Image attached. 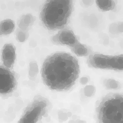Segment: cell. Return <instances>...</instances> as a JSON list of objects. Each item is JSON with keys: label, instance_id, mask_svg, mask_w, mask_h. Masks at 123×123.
Returning a JSON list of instances; mask_svg holds the SVG:
<instances>
[{"label": "cell", "instance_id": "obj_6", "mask_svg": "<svg viewBox=\"0 0 123 123\" xmlns=\"http://www.w3.org/2000/svg\"><path fill=\"white\" fill-rule=\"evenodd\" d=\"M15 51L13 46L11 44H6L4 46L3 51V60L5 65L11 68L14 63Z\"/></svg>", "mask_w": 123, "mask_h": 123}, {"label": "cell", "instance_id": "obj_7", "mask_svg": "<svg viewBox=\"0 0 123 123\" xmlns=\"http://www.w3.org/2000/svg\"><path fill=\"white\" fill-rule=\"evenodd\" d=\"M59 41L64 44H73L76 41L73 33L70 31H64L61 32L59 37Z\"/></svg>", "mask_w": 123, "mask_h": 123}, {"label": "cell", "instance_id": "obj_2", "mask_svg": "<svg viewBox=\"0 0 123 123\" xmlns=\"http://www.w3.org/2000/svg\"><path fill=\"white\" fill-rule=\"evenodd\" d=\"M72 7L73 2L69 0L46 1L40 13L43 24L52 30L63 28L68 21Z\"/></svg>", "mask_w": 123, "mask_h": 123}, {"label": "cell", "instance_id": "obj_3", "mask_svg": "<svg viewBox=\"0 0 123 123\" xmlns=\"http://www.w3.org/2000/svg\"><path fill=\"white\" fill-rule=\"evenodd\" d=\"M96 113L99 122L123 123V95L113 93L104 97L97 107Z\"/></svg>", "mask_w": 123, "mask_h": 123}, {"label": "cell", "instance_id": "obj_8", "mask_svg": "<svg viewBox=\"0 0 123 123\" xmlns=\"http://www.w3.org/2000/svg\"><path fill=\"white\" fill-rule=\"evenodd\" d=\"M96 2L99 8L104 11L112 10L115 7L113 1H97Z\"/></svg>", "mask_w": 123, "mask_h": 123}, {"label": "cell", "instance_id": "obj_9", "mask_svg": "<svg viewBox=\"0 0 123 123\" xmlns=\"http://www.w3.org/2000/svg\"><path fill=\"white\" fill-rule=\"evenodd\" d=\"M14 28V24L11 20L3 21L1 24V32L2 34H7L11 33Z\"/></svg>", "mask_w": 123, "mask_h": 123}, {"label": "cell", "instance_id": "obj_1", "mask_svg": "<svg viewBox=\"0 0 123 123\" xmlns=\"http://www.w3.org/2000/svg\"><path fill=\"white\" fill-rule=\"evenodd\" d=\"M44 84L52 90L70 89L77 79L80 72L78 60L66 52H58L45 60L42 68Z\"/></svg>", "mask_w": 123, "mask_h": 123}, {"label": "cell", "instance_id": "obj_5", "mask_svg": "<svg viewBox=\"0 0 123 123\" xmlns=\"http://www.w3.org/2000/svg\"><path fill=\"white\" fill-rule=\"evenodd\" d=\"M16 85L14 74L7 68L1 67L0 71V92L3 95L11 93Z\"/></svg>", "mask_w": 123, "mask_h": 123}, {"label": "cell", "instance_id": "obj_4", "mask_svg": "<svg viewBox=\"0 0 123 123\" xmlns=\"http://www.w3.org/2000/svg\"><path fill=\"white\" fill-rule=\"evenodd\" d=\"M47 107V103L45 100L35 101L26 110L19 122H36L44 114Z\"/></svg>", "mask_w": 123, "mask_h": 123}]
</instances>
